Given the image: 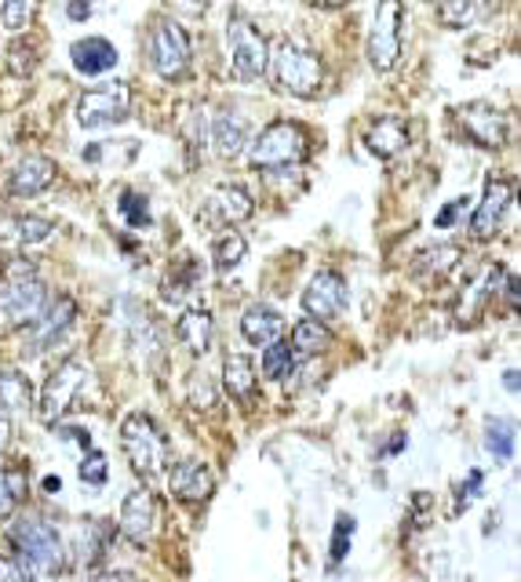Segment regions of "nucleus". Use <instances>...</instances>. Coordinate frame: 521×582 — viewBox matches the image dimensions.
Masks as SVG:
<instances>
[{
	"instance_id": "nucleus-1",
	"label": "nucleus",
	"mask_w": 521,
	"mask_h": 582,
	"mask_svg": "<svg viewBox=\"0 0 521 582\" xmlns=\"http://www.w3.org/2000/svg\"><path fill=\"white\" fill-rule=\"evenodd\" d=\"M8 542H11V550H16V558L30 568L33 575H59L62 564H67L62 535L37 518H22V521L11 524Z\"/></svg>"
},
{
	"instance_id": "nucleus-2",
	"label": "nucleus",
	"mask_w": 521,
	"mask_h": 582,
	"mask_svg": "<svg viewBox=\"0 0 521 582\" xmlns=\"http://www.w3.org/2000/svg\"><path fill=\"white\" fill-rule=\"evenodd\" d=\"M121 448L128 455V466H132L142 481L161 478L168 466V441L158 427V419L150 412H132L121 422Z\"/></svg>"
},
{
	"instance_id": "nucleus-3",
	"label": "nucleus",
	"mask_w": 521,
	"mask_h": 582,
	"mask_svg": "<svg viewBox=\"0 0 521 582\" xmlns=\"http://www.w3.org/2000/svg\"><path fill=\"white\" fill-rule=\"evenodd\" d=\"M310 153V139L303 124L295 121H273L256 136L249 146V161L256 171H289L299 168Z\"/></svg>"
},
{
	"instance_id": "nucleus-4",
	"label": "nucleus",
	"mask_w": 521,
	"mask_h": 582,
	"mask_svg": "<svg viewBox=\"0 0 521 582\" xmlns=\"http://www.w3.org/2000/svg\"><path fill=\"white\" fill-rule=\"evenodd\" d=\"M273 81H278L281 91L299 99H310L318 96V88L324 84V66L310 48L295 44V41H284L273 56Z\"/></svg>"
},
{
	"instance_id": "nucleus-5",
	"label": "nucleus",
	"mask_w": 521,
	"mask_h": 582,
	"mask_svg": "<svg viewBox=\"0 0 521 582\" xmlns=\"http://www.w3.org/2000/svg\"><path fill=\"white\" fill-rule=\"evenodd\" d=\"M132 113V88L124 81H110L99 88H88L81 102H77V124L88 131H102L128 121Z\"/></svg>"
},
{
	"instance_id": "nucleus-6",
	"label": "nucleus",
	"mask_w": 521,
	"mask_h": 582,
	"mask_svg": "<svg viewBox=\"0 0 521 582\" xmlns=\"http://www.w3.org/2000/svg\"><path fill=\"white\" fill-rule=\"evenodd\" d=\"M227 44H230V66L241 81H259L270 66V48L267 37L256 30V22L244 16L227 19Z\"/></svg>"
},
{
	"instance_id": "nucleus-7",
	"label": "nucleus",
	"mask_w": 521,
	"mask_h": 582,
	"mask_svg": "<svg viewBox=\"0 0 521 582\" xmlns=\"http://www.w3.org/2000/svg\"><path fill=\"white\" fill-rule=\"evenodd\" d=\"M44 307H48V288L41 277L22 270L0 284V324L26 328Z\"/></svg>"
},
{
	"instance_id": "nucleus-8",
	"label": "nucleus",
	"mask_w": 521,
	"mask_h": 582,
	"mask_svg": "<svg viewBox=\"0 0 521 582\" xmlns=\"http://www.w3.org/2000/svg\"><path fill=\"white\" fill-rule=\"evenodd\" d=\"M369 62L375 73L398 70L401 62V0H380L369 30Z\"/></svg>"
},
{
	"instance_id": "nucleus-9",
	"label": "nucleus",
	"mask_w": 521,
	"mask_h": 582,
	"mask_svg": "<svg viewBox=\"0 0 521 582\" xmlns=\"http://www.w3.org/2000/svg\"><path fill=\"white\" fill-rule=\"evenodd\" d=\"M88 382V364L70 357V361H62L56 372L48 375L44 390H41V401H37V412H41L44 422H59L62 415L70 412L73 401L81 397Z\"/></svg>"
},
{
	"instance_id": "nucleus-10",
	"label": "nucleus",
	"mask_w": 521,
	"mask_h": 582,
	"mask_svg": "<svg viewBox=\"0 0 521 582\" xmlns=\"http://www.w3.org/2000/svg\"><path fill=\"white\" fill-rule=\"evenodd\" d=\"M153 70L164 81H179L190 70V37L176 19H158L153 26V41H150Z\"/></svg>"
},
{
	"instance_id": "nucleus-11",
	"label": "nucleus",
	"mask_w": 521,
	"mask_h": 582,
	"mask_svg": "<svg viewBox=\"0 0 521 582\" xmlns=\"http://www.w3.org/2000/svg\"><path fill=\"white\" fill-rule=\"evenodd\" d=\"M73 321H77V302L70 295L48 302V307L26 324V353L37 357V353L51 350L56 342H62V335L70 332Z\"/></svg>"
},
{
	"instance_id": "nucleus-12",
	"label": "nucleus",
	"mask_w": 521,
	"mask_h": 582,
	"mask_svg": "<svg viewBox=\"0 0 521 582\" xmlns=\"http://www.w3.org/2000/svg\"><path fill=\"white\" fill-rule=\"evenodd\" d=\"M514 204V182L503 175H489L485 190H481V204L474 208L471 215V233L474 241H492L503 230L507 211Z\"/></svg>"
},
{
	"instance_id": "nucleus-13",
	"label": "nucleus",
	"mask_w": 521,
	"mask_h": 582,
	"mask_svg": "<svg viewBox=\"0 0 521 582\" xmlns=\"http://www.w3.org/2000/svg\"><path fill=\"white\" fill-rule=\"evenodd\" d=\"M507 277V267L503 262H485L471 281H467V288L460 291V299H455V324L467 328V324H478L481 310L489 307V299L497 295L500 284Z\"/></svg>"
},
{
	"instance_id": "nucleus-14",
	"label": "nucleus",
	"mask_w": 521,
	"mask_h": 582,
	"mask_svg": "<svg viewBox=\"0 0 521 582\" xmlns=\"http://www.w3.org/2000/svg\"><path fill=\"white\" fill-rule=\"evenodd\" d=\"M455 117H460L467 136H471L481 150H503L507 146V117L492 102H481V99L463 102L460 110H455Z\"/></svg>"
},
{
	"instance_id": "nucleus-15",
	"label": "nucleus",
	"mask_w": 521,
	"mask_h": 582,
	"mask_svg": "<svg viewBox=\"0 0 521 582\" xmlns=\"http://www.w3.org/2000/svg\"><path fill=\"white\" fill-rule=\"evenodd\" d=\"M252 211H256V201L244 187H216L212 193L204 197L201 222L227 230V227H241V222H249Z\"/></svg>"
},
{
	"instance_id": "nucleus-16",
	"label": "nucleus",
	"mask_w": 521,
	"mask_h": 582,
	"mask_svg": "<svg viewBox=\"0 0 521 582\" xmlns=\"http://www.w3.org/2000/svg\"><path fill=\"white\" fill-rule=\"evenodd\" d=\"M158 521H161L158 495H153L150 488H136L121 506V535L142 546V542H150L153 532H158Z\"/></svg>"
},
{
	"instance_id": "nucleus-17",
	"label": "nucleus",
	"mask_w": 521,
	"mask_h": 582,
	"mask_svg": "<svg viewBox=\"0 0 521 582\" xmlns=\"http://www.w3.org/2000/svg\"><path fill=\"white\" fill-rule=\"evenodd\" d=\"M347 307V281L343 273L335 270H321L314 273V281L307 284L303 291V310L307 317H314V321H332V317H340Z\"/></svg>"
},
{
	"instance_id": "nucleus-18",
	"label": "nucleus",
	"mask_w": 521,
	"mask_h": 582,
	"mask_svg": "<svg viewBox=\"0 0 521 582\" xmlns=\"http://www.w3.org/2000/svg\"><path fill=\"white\" fill-rule=\"evenodd\" d=\"M168 488H172V495L179 502H190V506H198V502L212 499L216 478H212V470H208L204 462L187 459V462H176L172 473H168Z\"/></svg>"
},
{
	"instance_id": "nucleus-19",
	"label": "nucleus",
	"mask_w": 521,
	"mask_h": 582,
	"mask_svg": "<svg viewBox=\"0 0 521 582\" xmlns=\"http://www.w3.org/2000/svg\"><path fill=\"white\" fill-rule=\"evenodd\" d=\"M59 175V168L51 157L44 153H30V157H22V161L11 168V175H8V190L16 193V197H37V193H44L51 182H56Z\"/></svg>"
},
{
	"instance_id": "nucleus-20",
	"label": "nucleus",
	"mask_w": 521,
	"mask_h": 582,
	"mask_svg": "<svg viewBox=\"0 0 521 582\" xmlns=\"http://www.w3.org/2000/svg\"><path fill=\"white\" fill-rule=\"evenodd\" d=\"M409 139L412 131L405 117H380V121H372L369 131H364V146H369V153L380 157V161H394L409 146Z\"/></svg>"
},
{
	"instance_id": "nucleus-21",
	"label": "nucleus",
	"mask_w": 521,
	"mask_h": 582,
	"mask_svg": "<svg viewBox=\"0 0 521 582\" xmlns=\"http://www.w3.org/2000/svg\"><path fill=\"white\" fill-rule=\"evenodd\" d=\"M176 332H179V342L193 357H204L208 350H212V339H216V317L204 307H190V310L179 313Z\"/></svg>"
},
{
	"instance_id": "nucleus-22",
	"label": "nucleus",
	"mask_w": 521,
	"mask_h": 582,
	"mask_svg": "<svg viewBox=\"0 0 521 582\" xmlns=\"http://www.w3.org/2000/svg\"><path fill=\"white\" fill-rule=\"evenodd\" d=\"M70 59H73V70L84 73V77H102L110 73L117 66V48L107 41V37H84L70 48Z\"/></svg>"
},
{
	"instance_id": "nucleus-23",
	"label": "nucleus",
	"mask_w": 521,
	"mask_h": 582,
	"mask_svg": "<svg viewBox=\"0 0 521 582\" xmlns=\"http://www.w3.org/2000/svg\"><path fill=\"white\" fill-rule=\"evenodd\" d=\"M212 146L223 161H238V157L249 150V124L233 113H219L212 121Z\"/></svg>"
},
{
	"instance_id": "nucleus-24",
	"label": "nucleus",
	"mask_w": 521,
	"mask_h": 582,
	"mask_svg": "<svg viewBox=\"0 0 521 582\" xmlns=\"http://www.w3.org/2000/svg\"><path fill=\"white\" fill-rule=\"evenodd\" d=\"M223 390L233 397L238 404H249L256 390H259V379H256V368L244 353H227L223 361Z\"/></svg>"
},
{
	"instance_id": "nucleus-25",
	"label": "nucleus",
	"mask_w": 521,
	"mask_h": 582,
	"mask_svg": "<svg viewBox=\"0 0 521 582\" xmlns=\"http://www.w3.org/2000/svg\"><path fill=\"white\" fill-rule=\"evenodd\" d=\"M241 335L252 342V347H267L281 335V313L267 307V302H256V307L244 310L241 317Z\"/></svg>"
},
{
	"instance_id": "nucleus-26",
	"label": "nucleus",
	"mask_w": 521,
	"mask_h": 582,
	"mask_svg": "<svg viewBox=\"0 0 521 582\" xmlns=\"http://www.w3.org/2000/svg\"><path fill=\"white\" fill-rule=\"evenodd\" d=\"M107 539H110L107 521H81L77 539H73V558L88 568L99 564L102 558H107Z\"/></svg>"
},
{
	"instance_id": "nucleus-27",
	"label": "nucleus",
	"mask_w": 521,
	"mask_h": 582,
	"mask_svg": "<svg viewBox=\"0 0 521 582\" xmlns=\"http://www.w3.org/2000/svg\"><path fill=\"white\" fill-rule=\"evenodd\" d=\"M289 347H292L295 357H303V361H314V357H321L324 350L332 347V332L321 321H314V317H310V321H299L295 324Z\"/></svg>"
},
{
	"instance_id": "nucleus-28",
	"label": "nucleus",
	"mask_w": 521,
	"mask_h": 582,
	"mask_svg": "<svg viewBox=\"0 0 521 582\" xmlns=\"http://www.w3.org/2000/svg\"><path fill=\"white\" fill-rule=\"evenodd\" d=\"M485 448L492 459H514V448H518V427L514 419H503V415H489L485 419Z\"/></svg>"
},
{
	"instance_id": "nucleus-29",
	"label": "nucleus",
	"mask_w": 521,
	"mask_h": 582,
	"mask_svg": "<svg viewBox=\"0 0 521 582\" xmlns=\"http://www.w3.org/2000/svg\"><path fill=\"white\" fill-rule=\"evenodd\" d=\"M249 255V241H244V233H238V227H227L223 237H216V244H212V262H216V270H233V267H241V259Z\"/></svg>"
},
{
	"instance_id": "nucleus-30",
	"label": "nucleus",
	"mask_w": 521,
	"mask_h": 582,
	"mask_svg": "<svg viewBox=\"0 0 521 582\" xmlns=\"http://www.w3.org/2000/svg\"><path fill=\"white\" fill-rule=\"evenodd\" d=\"M33 393L30 382L22 372H11V368H0V412H19V408H30Z\"/></svg>"
},
{
	"instance_id": "nucleus-31",
	"label": "nucleus",
	"mask_w": 521,
	"mask_h": 582,
	"mask_svg": "<svg viewBox=\"0 0 521 582\" xmlns=\"http://www.w3.org/2000/svg\"><path fill=\"white\" fill-rule=\"evenodd\" d=\"M463 259V251L455 244H441V248H427L420 259H415V273L420 277H449L455 270V262Z\"/></svg>"
},
{
	"instance_id": "nucleus-32",
	"label": "nucleus",
	"mask_w": 521,
	"mask_h": 582,
	"mask_svg": "<svg viewBox=\"0 0 521 582\" xmlns=\"http://www.w3.org/2000/svg\"><path fill=\"white\" fill-rule=\"evenodd\" d=\"M295 368V353L289 342H281V335L267 342V350H263V375L270 382H281V379H289V372Z\"/></svg>"
},
{
	"instance_id": "nucleus-33",
	"label": "nucleus",
	"mask_w": 521,
	"mask_h": 582,
	"mask_svg": "<svg viewBox=\"0 0 521 582\" xmlns=\"http://www.w3.org/2000/svg\"><path fill=\"white\" fill-rule=\"evenodd\" d=\"M26 499V473L22 470H0V521L11 518Z\"/></svg>"
},
{
	"instance_id": "nucleus-34",
	"label": "nucleus",
	"mask_w": 521,
	"mask_h": 582,
	"mask_svg": "<svg viewBox=\"0 0 521 582\" xmlns=\"http://www.w3.org/2000/svg\"><path fill=\"white\" fill-rule=\"evenodd\" d=\"M56 230H59V222L44 219V215H19L16 219V237L22 244H44Z\"/></svg>"
},
{
	"instance_id": "nucleus-35",
	"label": "nucleus",
	"mask_w": 521,
	"mask_h": 582,
	"mask_svg": "<svg viewBox=\"0 0 521 582\" xmlns=\"http://www.w3.org/2000/svg\"><path fill=\"white\" fill-rule=\"evenodd\" d=\"M190 404L198 408V412H212V408L219 404V387H216V379L208 375V372H193L190 375Z\"/></svg>"
},
{
	"instance_id": "nucleus-36",
	"label": "nucleus",
	"mask_w": 521,
	"mask_h": 582,
	"mask_svg": "<svg viewBox=\"0 0 521 582\" xmlns=\"http://www.w3.org/2000/svg\"><path fill=\"white\" fill-rule=\"evenodd\" d=\"M117 211H121V219L128 222V227H147L150 222V204L139 190H121V197H117Z\"/></svg>"
},
{
	"instance_id": "nucleus-37",
	"label": "nucleus",
	"mask_w": 521,
	"mask_h": 582,
	"mask_svg": "<svg viewBox=\"0 0 521 582\" xmlns=\"http://www.w3.org/2000/svg\"><path fill=\"white\" fill-rule=\"evenodd\" d=\"M33 19V0H4L0 4V26H4L8 33H22L26 26Z\"/></svg>"
},
{
	"instance_id": "nucleus-38",
	"label": "nucleus",
	"mask_w": 521,
	"mask_h": 582,
	"mask_svg": "<svg viewBox=\"0 0 521 582\" xmlns=\"http://www.w3.org/2000/svg\"><path fill=\"white\" fill-rule=\"evenodd\" d=\"M478 11V0H441V22L449 26V30H463V26H471Z\"/></svg>"
},
{
	"instance_id": "nucleus-39",
	"label": "nucleus",
	"mask_w": 521,
	"mask_h": 582,
	"mask_svg": "<svg viewBox=\"0 0 521 582\" xmlns=\"http://www.w3.org/2000/svg\"><path fill=\"white\" fill-rule=\"evenodd\" d=\"M33 70H37V51H33V44H26L22 37H19V41L8 48V73L30 77Z\"/></svg>"
},
{
	"instance_id": "nucleus-40",
	"label": "nucleus",
	"mask_w": 521,
	"mask_h": 582,
	"mask_svg": "<svg viewBox=\"0 0 521 582\" xmlns=\"http://www.w3.org/2000/svg\"><path fill=\"white\" fill-rule=\"evenodd\" d=\"M110 470H107V455L96 452V448H88V455L81 462V481L84 484H107Z\"/></svg>"
},
{
	"instance_id": "nucleus-41",
	"label": "nucleus",
	"mask_w": 521,
	"mask_h": 582,
	"mask_svg": "<svg viewBox=\"0 0 521 582\" xmlns=\"http://www.w3.org/2000/svg\"><path fill=\"white\" fill-rule=\"evenodd\" d=\"M350 535H354V518H350V513H340V518H335V535H332V564H340L347 558Z\"/></svg>"
},
{
	"instance_id": "nucleus-42",
	"label": "nucleus",
	"mask_w": 521,
	"mask_h": 582,
	"mask_svg": "<svg viewBox=\"0 0 521 582\" xmlns=\"http://www.w3.org/2000/svg\"><path fill=\"white\" fill-rule=\"evenodd\" d=\"M481 484H485V473L474 470L471 478L463 481V488H460V502H455V510H467V502H474L481 495Z\"/></svg>"
},
{
	"instance_id": "nucleus-43",
	"label": "nucleus",
	"mask_w": 521,
	"mask_h": 582,
	"mask_svg": "<svg viewBox=\"0 0 521 582\" xmlns=\"http://www.w3.org/2000/svg\"><path fill=\"white\" fill-rule=\"evenodd\" d=\"M0 579H33V572L11 553V558H0Z\"/></svg>"
},
{
	"instance_id": "nucleus-44",
	"label": "nucleus",
	"mask_w": 521,
	"mask_h": 582,
	"mask_svg": "<svg viewBox=\"0 0 521 582\" xmlns=\"http://www.w3.org/2000/svg\"><path fill=\"white\" fill-rule=\"evenodd\" d=\"M463 208H467V201H452V204H445V211H438V230L455 227V219H460Z\"/></svg>"
},
{
	"instance_id": "nucleus-45",
	"label": "nucleus",
	"mask_w": 521,
	"mask_h": 582,
	"mask_svg": "<svg viewBox=\"0 0 521 582\" xmlns=\"http://www.w3.org/2000/svg\"><path fill=\"white\" fill-rule=\"evenodd\" d=\"M67 16H70L73 22H84V19L91 16V0H70Z\"/></svg>"
},
{
	"instance_id": "nucleus-46",
	"label": "nucleus",
	"mask_w": 521,
	"mask_h": 582,
	"mask_svg": "<svg viewBox=\"0 0 521 582\" xmlns=\"http://www.w3.org/2000/svg\"><path fill=\"white\" fill-rule=\"evenodd\" d=\"M59 436H67V441H73V444H81V448H84V452H88V448H91V436H88L84 430H67V427H62V430H59Z\"/></svg>"
},
{
	"instance_id": "nucleus-47",
	"label": "nucleus",
	"mask_w": 521,
	"mask_h": 582,
	"mask_svg": "<svg viewBox=\"0 0 521 582\" xmlns=\"http://www.w3.org/2000/svg\"><path fill=\"white\" fill-rule=\"evenodd\" d=\"M11 441V422H8V412H0V452L8 448Z\"/></svg>"
},
{
	"instance_id": "nucleus-48",
	"label": "nucleus",
	"mask_w": 521,
	"mask_h": 582,
	"mask_svg": "<svg viewBox=\"0 0 521 582\" xmlns=\"http://www.w3.org/2000/svg\"><path fill=\"white\" fill-rule=\"evenodd\" d=\"M182 4H187V11H190V16H201L208 0H182Z\"/></svg>"
},
{
	"instance_id": "nucleus-49",
	"label": "nucleus",
	"mask_w": 521,
	"mask_h": 582,
	"mask_svg": "<svg viewBox=\"0 0 521 582\" xmlns=\"http://www.w3.org/2000/svg\"><path fill=\"white\" fill-rule=\"evenodd\" d=\"M318 8H329V11H335V8H347L350 0H314Z\"/></svg>"
},
{
	"instance_id": "nucleus-50",
	"label": "nucleus",
	"mask_w": 521,
	"mask_h": 582,
	"mask_svg": "<svg viewBox=\"0 0 521 582\" xmlns=\"http://www.w3.org/2000/svg\"><path fill=\"white\" fill-rule=\"evenodd\" d=\"M503 382H507V390H511V393L518 390V372H514V368H511V372L503 375Z\"/></svg>"
}]
</instances>
